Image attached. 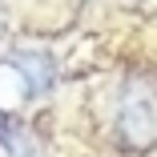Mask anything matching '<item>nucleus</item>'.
Listing matches in <instances>:
<instances>
[{"label": "nucleus", "mask_w": 157, "mask_h": 157, "mask_svg": "<svg viewBox=\"0 0 157 157\" xmlns=\"http://www.w3.org/2000/svg\"><path fill=\"white\" fill-rule=\"evenodd\" d=\"M117 141L129 153L157 149V77L129 73L117 101Z\"/></svg>", "instance_id": "nucleus-1"}, {"label": "nucleus", "mask_w": 157, "mask_h": 157, "mask_svg": "<svg viewBox=\"0 0 157 157\" xmlns=\"http://www.w3.org/2000/svg\"><path fill=\"white\" fill-rule=\"evenodd\" d=\"M12 73L24 81V93H44L52 85V77H56L52 73V60L44 52H28V48L12 56Z\"/></svg>", "instance_id": "nucleus-2"}, {"label": "nucleus", "mask_w": 157, "mask_h": 157, "mask_svg": "<svg viewBox=\"0 0 157 157\" xmlns=\"http://www.w3.org/2000/svg\"><path fill=\"white\" fill-rule=\"evenodd\" d=\"M0 137H4V145H8L12 157H40V149H36V141H33L28 129H4Z\"/></svg>", "instance_id": "nucleus-3"}, {"label": "nucleus", "mask_w": 157, "mask_h": 157, "mask_svg": "<svg viewBox=\"0 0 157 157\" xmlns=\"http://www.w3.org/2000/svg\"><path fill=\"white\" fill-rule=\"evenodd\" d=\"M0 133H4V113H0Z\"/></svg>", "instance_id": "nucleus-4"}]
</instances>
